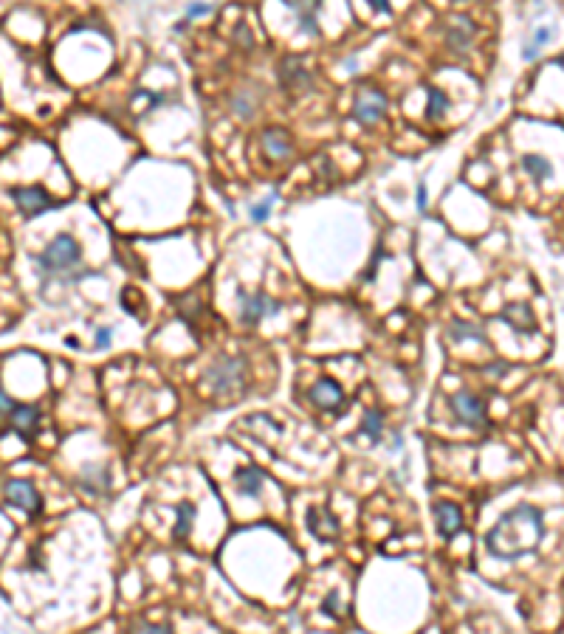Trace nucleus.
Returning a JSON list of instances; mask_svg holds the SVG:
<instances>
[{
	"instance_id": "nucleus-12",
	"label": "nucleus",
	"mask_w": 564,
	"mask_h": 634,
	"mask_svg": "<svg viewBox=\"0 0 564 634\" xmlns=\"http://www.w3.org/2000/svg\"><path fill=\"white\" fill-rule=\"evenodd\" d=\"M474 23L468 17H454L449 26H446V43H449L451 51H465L474 40Z\"/></svg>"
},
{
	"instance_id": "nucleus-22",
	"label": "nucleus",
	"mask_w": 564,
	"mask_h": 634,
	"mask_svg": "<svg viewBox=\"0 0 564 634\" xmlns=\"http://www.w3.org/2000/svg\"><path fill=\"white\" fill-rule=\"evenodd\" d=\"M192 519H195V508H192L189 502H183V505L178 508V524H175L172 536H175V538H186L189 530H192Z\"/></svg>"
},
{
	"instance_id": "nucleus-17",
	"label": "nucleus",
	"mask_w": 564,
	"mask_h": 634,
	"mask_svg": "<svg viewBox=\"0 0 564 634\" xmlns=\"http://www.w3.org/2000/svg\"><path fill=\"white\" fill-rule=\"evenodd\" d=\"M11 426L20 434H31L40 426V409L37 406H14L11 411Z\"/></svg>"
},
{
	"instance_id": "nucleus-26",
	"label": "nucleus",
	"mask_w": 564,
	"mask_h": 634,
	"mask_svg": "<svg viewBox=\"0 0 564 634\" xmlns=\"http://www.w3.org/2000/svg\"><path fill=\"white\" fill-rule=\"evenodd\" d=\"M268 212H271V200H263V203H257V206L251 209V220H254V223H263V220H268Z\"/></svg>"
},
{
	"instance_id": "nucleus-31",
	"label": "nucleus",
	"mask_w": 564,
	"mask_h": 634,
	"mask_svg": "<svg viewBox=\"0 0 564 634\" xmlns=\"http://www.w3.org/2000/svg\"><path fill=\"white\" fill-rule=\"evenodd\" d=\"M415 200H418V209L423 212V209H426V203H429V192H426V186H423V183H418V192H415Z\"/></svg>"
},
{
	"instance_id": "nucleus-14",
	"label": "nucleus",
	"mask_w": 564,
	"mask_h": 634,
	"mask_svg": "<svg viewBox=\"0 0 564 634\" xmlns=\"http://www.w3.org/2000/svg\"><path fill=\"white\" fill-rule=\"evenodd\" d=\"M234 488L243 494V496H260L263 491V471L254 468V465H243L234 471Z\"/></svg>"
},
{
	"instance_id": "nucleus-30",
	"label": "nucleus",
	"mask_w": 564,
	"mask_h": 634,
	"mask_svg": "<svg viewBox=\"0 0 564 634\" xmlns=\"http://www.w3.org/2000/svg\"><path fill=\"white\" fill-rule=\"evenodd\" d=\"M14 411V401L6 395V389L0 387V414H11Z\"/></svg>"
},
{
	"instance_id": "nucleus-5",
	"label": "nucleus",
	"mask_w": 564,
	"mask_h": 634,
	"mask_svg": "<svg viewBox=\"0 0 564 634\" xmlns=\"http://www.w3.org/2000/svg\"><path fill=\"white\" fill-rule=\"evenodd\" d=\"M387 111V96L376 88H361L356 93V102H353V116L361 121V124H376Z\"/></svg>"
},
{
	"instance_id": "nucleus-25",
	"label": "nucleus",
	"mask_w": 564,
	"mask_h": 634,
	"mask_svg": "<svg viewBox=\"0 0 564 634\" xmlns=\"http://www.w3.org/2000/svg\"><path fill=\"white\" fill-rule=\"evenodd\" d=\"M231 111L237 116H243V118H248V116L254 113V96H248V93H237L234 99H231Z\"/></svg>"
},
{
	"instance_id": "nucleus-11",
	"label": "nucleus",
	"mask_w": 564,
	"mask_h": 634,
	"mask_svg": "<svg viewBox=\"0 0 564 634\" xmlns=\"http://www.w3.org/2000/svg\"><path fill=\"white\" fill-rule=\"evenodd\" d=\"M435 519H438V533L443 538H451L463 530V511L451 502H438L435 505Z\"/></svg>"
},
{
	"instance_id": "nucleus-34",
	"label": "nucleus",
	"mask_w": 564,
	"mask_h": 634,
	"mask_svg": "<svg viewBox=\"0 0 564 634\" xmlns=\"http://www.w3.org/2000/svg\"><path fill=\"white\" fill-rule=\"evenodd\" d=\"M559 65H564V57H562V59H559Z\"/></svg>"
},
{
	"instance_id": "nucleus-7",
	"label": "nucleus",
	"mask_w": 564,
	"mask_h": 634,
	"mask_svg": "<svg viewBox=\"0 0 564 634\" xmlns=\"http://www.w3.org/2000/svg\"><path fill=\"white\" fill-rule=\"evenodd\" d=\"M451 409H454L457 420L465 423V426L480 429V426L485 423V404H483L474 392H457V395H451Z\"/></svg>"
},
{
	"instance_id": "nucleus-24",
	"label": "nucleus",
	"mask_w": 564,
	"mask_h": 634,
	"mask_svg": "<svg viewBox=\"0 0 564 634\" xmlns=\"http://www.w3.org/2000/svg\"><path fill=\"white\" fill-rule=\"evenodd\" d=\"M451 336L454 339H474V342H483V330L468 324V322H454L451 324Z\"/></svg>"
},
{
	"instance_id": "nucleus-4",
	"label": "nucleus",
	"mask_w": 564,
	"mask_h": 634,
	"mask_svg": "<svg viewBox=\"0 0 564 634\" xmlns=\"http://www.w3.org/2000/svg\"><path fill=\"white\" fill-rule=\"evenodd\" d=\"M237 299H240V319L246 322V324H260L263 319H268V316H274V313H280V302L277 299H271V296H266V293H248V290H237Z\"/></svg>"
},
{
	"instance_id": "nucleus-19",
	"label": "nucleus",
	"mask_w": 564,
	"mask_h": 634,
	"mask_svg": "<svg viewBox=\"0 0 564 634\" xmlns=\"http://www.w3.org/2000/svg\"><path fill=\"white\" fill-rule=\"evenodd\" d=\"M522 170L530 175L533 180H548L553 175V164L548 158H542V155H525L522 158Z\"/></svg>"
},
{
	"instance_id": "nucleus-15",
	"label": "nucleus",
	"mask_w": 564,
	"mask_h": 634,
	"mask_svg": "<svg viewBox=\"0 0 564 634\" xmlns=\"http://www.w3.org/2000/svg\"><path fill=\"white\" fill-rule=\"evenodd\" d=\"M503 322H508L516 333H530V330H533V313H530V305H525V302L508 305L505 313H503Z\"/></svg>"
},
{
	"instance_id": "nucleus-33",
	"label": "nucleus",
	"mask_w": 564,
	"mask_h": 634,
	"mask_svg": "<svg viewBox=\"0 0 564 634\" xmlns=\"http://www.w3.org/2000/svg\"><path fill=\"white\" fill-rule=\"evenodd\" d=\"M370 6H373V9H378V11H390V6H387L384 0H373Z\"/></svg>"
},
{
	"instance_id": "nucleus-28",
	"label": "nucleus",
	"mask_w": 564,
	"mask_h": 634,
	"mask_svg": "<svg viewBox=\"0 0 564 634\" xmlns=\"http://www.w3.org/2000/svg\"><path fill=\"white\" fill-rule=\"evenodd\" d=\"M133 634H172V632L164 629V626H156V623H141V626H136Z\"/></svg>"
},
{
	"instance_id": "nucleus-32",
	"label": "nucleus",
	"mask_w": 564,
	"mask_h": 634,
	"mask_svg": "<svg viewBox=\"0 0 564 634\" xmlns=\"http://www.w3.org/2000/svg\"><path fill=\"white\" fill-rule=\"evenodd\" d=\"M111 336H113V330H111V327H105V330H99V333H96V347H111Z\"/></svg>"
},
{
	"instance_id": "nucleus-2",
	"label": "nucleus",
	"mask_w": 564,
	"mask_h": 634,
	"mask_svg": "<svg viewBox=\"0 0 564 634\" xmlns=\"http://www.w3.org/2000/svg\"><path fill=\"white\" fill-rule=\"evenodd\" d=\"M246 375H248V367H246V358L240 355H223L218 361H212L201 378V387L206 392H212L215 398H223L237 392L240 387H246Z\"/></svg>"
},
{
	"instance_id": "nucleus-9",
	"label": "nucleus",
	"mask_w": 564,
	"mask_h": 634,
	"mask_svg": "<svg viewBox=\"0 0 564 634\" xmlns=\"http://www.w3.org/2000/svg\"><path fill=\"white\" fill-rule=\"evenodd\" d=\"M6 499H9L11 505L29 511V513H40V508H43V505H40V494H37L34 485L26 482V479H11V482H6Z\"/></svg>"
},
{
	"instance_id": "nucleus-6",
	"label": "nucleus",
	"mask_w": 564,
	"mask_h": 634,
	"mask_svg": "<svg viewBox=\"0 0 564 634\" xmlns=\"http://www.w3.org/2000/svg\"><path fill=\"white\" fill-rule=\"evenodd\" d=\"M11 198L17 203V209L26 215V218H37L49 209H54V200L46 195V189L40 186H14L11 189Z\"/></svg>"
},
{
	"instance_id": "nucleus-18",
	"label": "nucleus",
	"mask_w": 564,
	"mask_h": 634,
	"mask_svg": "<svg viewBox=\"0 0 564 634\" xmlns=\"http://www.w3.org/2000/svg\"><path fill=\"white\" fill-rule=\"evenodd\" d=\"M288 9H293L296 14H299V29L305 31V34H316L319 29H316V11H319V3H311V6H302V3H288Z\"/></svg>"
},
{
	"instance_id": "nucleus-20",
	"label": "nucleus",
	"mask_w": 564,
	"mask_h": 634,
	"mask_svg": "<svg viewBox=\"0 0 564 634\" xmlns=\"http://www.w3.org/2000/svg\"><path fill=\"white\" fill-rule=\"evenodd\" d=\"M361 434H367L373 443L381 437V431H384V414L378 411V409H367L364 411V417H361V429H358Z\"/></svg>"
},
{
	"instance_id": "nucleus-16",
	"label": "nucleus",
	"mask_w": 564,
	"mask_h": 634,
	"mask_svg": "<svg viewBox=\"0 0 564 634\" xmlns=\"http://www.w3.org/2000/svg\"><path fill=\"white\" fill-rule=\"evenodd\" d=\"M263 150H266V155H271V158H288V155H291L288 133L280 130V127H268V130L263 133Z\"/></svg>"
},
{
	"instance_id": "nucleus-13",
	"label": "nucleus",
	"mask_w": 564,
	"mask_h": 634,
	"mask_svg": "<svg viewBox=\"0 0 564 634\" xmlns=\"http://www.w3.org/2000/svg\"><path fill=\"white\" fill-rule=\"evenodd\" d=\"M308 530L319 538V541H328V538H336L338 536V521L333 513L322 511V508H311L308 511Z\"/></svg>"
},
{
	"instance_id": "nucleus-8",
	"label": "nucleus",
	"mask_w": 564,
	"mask_h": 634,
	"mask_svg": "<svg viewBox=\"0 0 564 634\" xmlns=\"http://www.w3.org/2000/svg\"><path fill=\"white\" fill-rule=\"evenodd\" d=\"M280 85L288 88L291 93H302L313 85L311 79V71L305 68V62L299 57H285L280 62Z\"/></svg>"
},
{
	"instance_id": "nucleus-1",
	"label": "nucleus",
	"mask_w": 564,
	"mask_h": 634,
	"mask_svg": "<svg viewBox=\"0 0 564 634\" xmlns=\"http://www.w3.org/2000/svg\"><path fill=\"white\" fill-rule=\"evenodd\" d=\"M545 536V521L542 513L530 505H519L513 511H508L503 519L497 521L488 536H485V544H488V553L503 558V561H516L522 556H528Z\"/></svg>"
},
{
	"instance_id": "nucleus-27",
	"label": "nucleus",
	"mask_w": 564,
	"mask_h": 634,
	"mask_svg": "<svg viewBox=\"0 0 564 634\" xmlns=\"http://www.w3.org/2000/svg\"><path fill=\"white\" fill-rule=\"evenodd\" d=\"M215 11V6H209V3H203V6H189L186 9V20H195V17H203V14H212Z\"/></svg>"
},
{
	"instance_id": "nucleus-10",
	"label": "nucleus",
	"mask_w": 564,
	"mask_h": 634,
	"mask_svg": "<svg viewBox=\"0 0 564 634\" xmlns=\"http://www.w3.org/2000/svg\"><path fill=\"white\" fill-rule=\"evenodd\" d=\"M308 398L325 411H338V406L344 404V392L333 378H322L308 389Z\"/></svg>"
},
{
	"instance_id": "nucleus-29",
	"label": "nucleus",
	"mask_w": 564,
	"mask_h": 634,
	"mask_svg": "<svg viewBox=\"0 0 564 634\" xmlns=\"http://www.w3.org/2000/svg\"><path fill=\"white\" fill-rule=\"evenodd\" d=\"M325 612L331 615H341V606H338V592H331L328 600H325Z\"/></svg>"
},
{
	"instance_id": "nucleus-21",
	"label": "nucleus",
	"mask_w": 564,
	"mask_h": 634,
	"mask_svg": "<svg viewBox=\"0 0 564 634\" xmlns=\"http://www.w3.org/2000/svg\"><path fill=\"white\" fill-rule=\"evenodd\" d=\"M553 37V29L550 26H542V29H536L533 31V37H530V43L525 46V51H522V57L525 59H536L539 57V51H542V46L548 43Z\"/></svg>"
},
{
	"instance_id": "nucleus-3",
	"label": "nucleus",
	"mask_w": 564,
	"mask_h": 634,
	"mask_svg": "<svg viewBox=\"0 0 564 634\" xmlns=\"http://www.w3.org/2000/svg\"><path fill=\"white\" fill-rule=\"evenodd\" d=\"M37 262L46 271H65V268L79 262V245H76V240L71 234H56L54 240L49 242V248L37 257Z\"/></svg>"
},
{
	"instance_id": "nucleus-23",
	"label": "nucleus",
	"mask_w": 564,
	"mask_h": 634,
	"mask_svg": "<svg viewBox=\"0 0 564 634\" xmlns=\"http://www.w3.org/2000/svg\"><path fill=\"white\" fill-rule=\"evenodd\" d=\"M446 111H449V99H446V93H440L438 88H432V91H429L426 116H429V118H438V116H443Z\"/></svg>"
}]
</instances>
